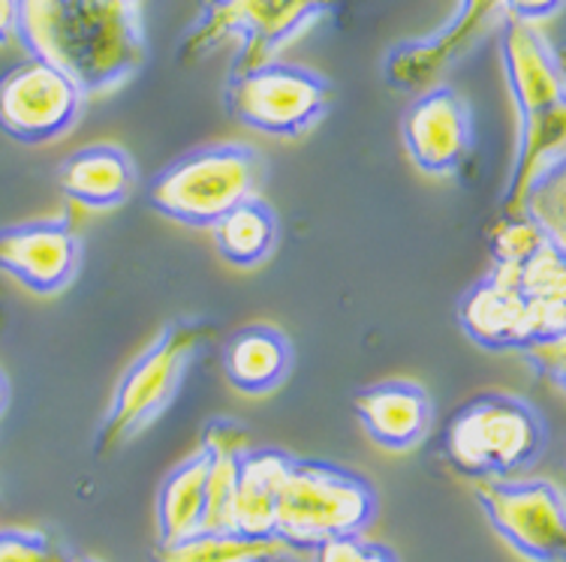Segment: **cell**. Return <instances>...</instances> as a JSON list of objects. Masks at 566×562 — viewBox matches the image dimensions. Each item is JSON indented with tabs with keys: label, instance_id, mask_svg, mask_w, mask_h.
I'll use <instances>...</instances> for the list:
<instances>
[{
	"label": "cell",
	"instance_id": "7a4b0ae2",
	"mask_svg": "<svg viewBox=\"0 0 566 562\" xmlns=\"http://www.w3.org/2000/svg\"><path fill=\"white\" fill-rule=\"evenodd\" d=\"M501 61L518 115V148L501 216H522L536 187L564 169V66L536 24L515 22L510 15H503L501 22Z\"/></svg>",
	"mask_w": 566,
	"mask_h": 562
},
{
	"label": "cell",
	"instance_id": "4316f807",
	"mask_svg": "<svg viewBox=\"0 0 566 562\" xmlns=\"http://www.w3.org/2000/svg\"><path fill=\"white\" fill-rule=\"evenodd\" d=\"M15 22H19V0H0V45L15 40Z\"/></svg>",
	"mask_w": 566,
	"mask_h": 562
},
{
	"label": "cell",
	"instance_id": "44dd1931",
	"mask_svg": "<svg viewBox=\"0 0 566 562\" xmlns=\"http://www.w3.org/2000/svg\"><path fill=\"white\" fill-rule=\"evenodd\" d=\"M286 551L281 541H260L232 530H199L172 544H157L154 562H272Z\"/></svg>",
	"mask_w": 566,
	"mask_h": 562
},
{
	"label": "cell",
	"instance_id": "ba28073f",
	"mask_svg": "<svg viewBox=\"0 0 566 562\" xmlns=\"http://www.w3.org/2000/svg\"><path fill=\"white\" fill-rule=\"evenodd\" d=\"M223 106L241 127L274 139H298L326 118L332 82L311 66L269 61L248 73L229 76Z\"/></svg>",
	"mask_w": 566,
	"mask_h": 562
},
{
	"label": "cell",
	"instance_id": "e0dca14e",
	"mask_svg": "<svg viewBox=\"0 0 566 562\" xmlns=\"http://www.w3.org/2000/svg\"><path fill=\"white\" fill-rule=\"evenodd\" d=\"M293 455L281 448H256L248 445L241 452L239 481L232 497V532L248 539H274V518H277V499H281L283 478L290 469Z\"/></svg>",
	"mask_w": 566,
	"mask_h": 562
},
{
	"label": "cell",
	"instance_id": "4dcf8cb0",
	"mask_svg": "<svg viewBox=\"0 0 566 562\" xmlns=\"http://www.w3.org/2000/svg\"><path fill=\"white\" fill-rule=\"evenodd\" d=\"M70 562H97V560H70Z\"/></svg>",
	"mask_w": 566,
	"mask_h": 562
},
{
	"label": "cell",
	"instance_id": "277c9868",
	"mask_svg": "<svg viewBox=\"0 0 566 562\" xmlns=\"http://www.w3.org/2000/svg\"><path fill=\"white\" fill-rule=\"evenodd\" d=\"M377 509V490L356 469L293 457L277 499L274 539L286 551L311 553L332 539L361 536Z\"/></svg>",
	"mask_w": 566,
	"mask_h": 562
},
{
	"label": "cell",
	"instance_id": "8992f818",
	"mask_svg": "<svg viewBox=\"0 0 566 562\" xmlns=\"http://www.w3.org/2000/svg\"><path fill=\"white\" fill-rule=\"evenodd\" d=\"M211 335L214 331L208 322L175 319L154 337L151 347L133 361L112 394L109 410L94 443L99 457L118 452L120 445H127L133 436L148 431L172 406L187 373L197 364L199 352L211 340Z\"/></svg>",
	"mask_w": 566,
	"mask_h": 562
},
{
	"label": "cell",
	"instance_id": "f546056e",
	"mask_svg": "<svg viewBox=\"0 0 566 562\" xmlns=\"http://www.w3.org/2000/svg\"><path fill=\"white\" fill-rule=\"evenodd\" d=\"M112 3H127V7H136V0H112Z\"/></svg>",
	"mask_w": 566,
	"mask_h": 562
},
{
	"label": "cell",
	"instance_id": "6da1fadb",
	"mask_svg": "<svg viewBox=\"0 0 566 562\" xmlns=\"http://www.w3.org/2000/svg\"><path fill=\"white\" fill-rule=\"evenodd\" d=\"M15 40L85 97L130 82L148 54L139 10L112 0H19Z\"/></svg>",
	"mask_w": 566,
	"mask_h": 562
},
{
	"label": "cell",
	"instance_id": "cb8c5ba5",
	"mask_svg": "<svg viewBox=\"0 0 566 562\" xmlns=\"http://www.w3.org/2000/svg\"><path fill=\"white\" fill-rule=\"evenodd\" d=\"M0 562H70V556L40 530H0Z\"/></svg>",
	"mask_w": 566,
	"mask_h": 562
},
{
	"label": "cell",
	"instance_id": "d6986e66",
	"mask_svg": "<svg viewBox=\"0 0 566 562\" xmlns=\"http://www.w3.org/2000/svg\"><path fill=\"white\" fill-rule=\"evenodd\" d=\"M208 502V452L199 445L166 476L157 497V544H172L202 530Z\"/></svg>",
	"mask_w": 566,
	"mask_h": 562
},
{
	"label": "cell",
	"instance_id": "83f0119b",
	"mask_svg": "<svg viewBox=\"0 0 566 562\" xmlns=\"http://www.w3.org/2000/svg\"><path fill=\"white\" fill-rule=\"evenodd\" d=\"M356 562H398L392 548H386V544H377V541H361V551L359 560Z\"/></svg>",
	"mask_w": 566,
	"mask_h": 562
},
{
	"label": "cell",
	"instance_id": "8fae6325",
	"mask_svg": "<svg viewBox=\"0 0 566 562\" xmlns=\"http://www.w3.org/2000/svg\"><path fill=\"white\" fill-rule=\"evenodd\" d=\"M82 256L73 216H45L0 229V271L36 295L64 293Z\"/></svg>",
	"mask_w": 566,
	"mask_h": 562
},
{
	"label": "cell",
	"instance_id": "2e32d148",
	"mask_svg": "<svg viewBox=\"0 0 566 562\" xmlns=\"http://www.w3.org/2000/svg\"><path fill=\"white\" fill-rule=\"evenodd\" d=\"M57 187L76 205L109 211L130 199L136 187V166L130 153L118 145H87L61 162Z\"/></svg>",
	"mask_w": 566,
	"mask_h": 562
},
{
	"label": "cell",
	"instance_id": "3957f363",
	"mask_svg": "<svg viewBox=\"0 0 566 562\" xmlns=\"http://www.w3.org/2000/svg\"><path fill=\"white\" fill-rule=\"evenodd\" d=\"M548 427L536 406L515 394H473L440 433V452L458 476L470 481L518 478L543 460Z\"/></svg>",
	"mask_w": 566,
	"mask_h": 562
},
{
	"label": "cell",
	"instance_id": "9a60e30c",
	"mask_svg": "<svg viewBox=\"0 0 566 562\" xmlns=\"http://www.w3.org/2000/svg\"><path fill=\"white\" fill-rule=\"evenodd\" d=\"M458 325L470 343L485 352L522 356L527 349V298L515 293L497 274H489L461 295Z\"/></svg>",
	"mask_w": 566,
	"mask_h": 562
},
{
	"label": "cell",
	"instance_id": "484cf974",
	"mask_svg": "<svg viewBox=\"0 0 566 562\" xmlns=\"http://www.w3.org/2000/svg\"><path fill=\"white\" fill-rule=\"evenodd\" d=\"M361 536H347V539H332L326 544L314 548V562H356L361 551Z\"/></svg>",
	"mask_w": 566,
	"mask_h": 562
},
{
	"label": "cell",
	"instance_id": "ac0fdd59",
	"mask_svg": "<svg viewBox=\"0 0 566 562\" xmlns=\"http://www.w3.org/2000/svg\"><path fill=\"white\" fill-rule=\"evenodd\" d=\"M293 349L281 328L274 325H244L232 335L223 352L227 382L241 394L262 397L283 385L290 373Z\"/></svg>",
	"mask_w": 566,
	"mask_h": 562
},
{
	"label": "cell",
	"instance_id": "603a6c76",
	"mask_svg": "<svg viewBox=\"0 0 566 562\" xmlns=\"http://www.w3.org/2000/svg\"><path fill=\"white\" fill-rule=\"evenodd\" d=\"M552 241L564 244L560 235H555L552 229H545L531 214L501 216V226L494 229V235H491V259H494V268H515L524 259H531L534 253H539L545 244H552Z\"/></svg>",
	"mask_w": 566,
	"mask_h": 562
},
{
	"label": "cell",
	"instance_id": "7402d4cb",
	"mask_svg": "<svg viewBox=\"0 0 566 562\" xmlns=\"http://www.w3.org/2000/svg\"><path fill=\"white\" fill-rule=\"evenodd\" d=\"M501 280H506L524 298H545V295H564L566 286V262L564 244L552 241L531 259H524L515 268H494Z\"/></svg>",
	"mask_w": 566,
	"mask_h": 562
},
{
	"label": "cell",
	"instance_id": "7c38bea8",
	"mask_svg": "<svg viewBox=\"0 0 566 562\" xmlns=\"http://www.w3.org/2000/svg\"><path fill=\"white\" fill-rule=\"evenodd\" d=\"M403 148L419 172L455 174L473 151V115L455 87L437 85L407 108Z\"/></svg>",
	"mask_w": 566,
	"mask_h": 562
},
{
	"label": "cell",
	"instance_id": "ffe728a7",
	"mask_svg": "<svg viewBox=\"0 0 566 562\" xmlns=\"http://www.w3.org/2000/svg\"><path fill=\"white\" fill-rule=\"evenodd\" d=\"M208 232L214 238L220 259L235 268H256L272 256L281 226L272 208L253 195L239 208H232L227 216H220Z\"/></svg>",
	"mask_w": 566,
	"mask_h": 562
},
{
	"label": "cell",
	"instance_id": "f1b7e54d",
	"mask_svg": "<svg viewBox=\"0 0 566 562\" xmlns=\"http://www.w3.org/2000/svg\"><path fill=\"white\" fill-rule=\"evenodd\" d=\"M7 397H10V385H7V377L0 370V412L7 410Z\"/></svg>",
	"mask_w": 566,
	"mask_h": 562
},
{
	"label": "cell",
	"instance_id": "5b68a950",
	"mask_svg": "<svg viewBox=\"0 0 566 562\" xmlns=\"http://www.w3.org/2000/svg\"><path fill=\"white\" fill-rule=\"evenodd\" d=\"M338 0H206L175 49L178 64H199L232 40L239 54L229 76L269 64L302 33L332 12Z\"/></svg>",
	"mask_w": 566,
	"mask_h": 562
},
{
	"label": "cell",
	"instance_id": "5bb4252c",
	"mask_svg": "<svg viewBox=\"0 0 566 562\" xmlns=\"http://www.w3.org/2000/svg\"><path fill=\"white\" fill-rule=\"evenodd\" d=\"M353 412L370 443L386 452H410L431 424V397L410 379H382L353 394Z\"/></svg>",
	"mask_w": 566,
	"mask_h": 562
},
{
	"label": "cell",
	"instance_id": "52a82bcc",
	"mask_svg": "<svg viewBox=\"0 0 566 562\" xmlns=\"http://www.w3.org/2000/svg\"><path fill=\"white\" fill-rule=\"evenodd\" d=\"M262 157L251 145L220 141L206 145L154 178L148 199L157 214L190 229H211L220 216L256 195Z\"/></svg>",
	"mask_w": 566,
	"mask_h": 562
},
{
	"label": "cell",
	"instance_id": "9c48e42d",
	"mask_svg": "<svg viewBox=\"0 0 566 562\" xmlns=\"http://www.w3.org/2000/svg\"><path fill=\"white\" fill-rule=\"evenodd\" d=\"M473 497L491 530L527 562H564V494L548 478H497L476 481Z\"/></svg>",
	"mask_w": 566,
	"mask_h": 562
},
{
	"label": "cell",
	"instance_id": "30bf717a",
	"mask_svg": "<svg viewBox=\"0 0 566 562\" xmlns=\"http://www.w3.org/2000/svg\"><path fill=\"white\" fill-rule=\"evenodd\" d=\"M85 94L57 66L28 57L0 76V130L19 145H49L76 127Z\"/></svg>",
	"mask_w": 566,
	"mask_h": 562
},
{
	"label": "cell",
	"instance_id": "4fadbf2b",
	"mask_svg": "<svg viewBox=\"0 0 566 562\" xmlns=\"http://www.w3.org/2000/svg\"><path fill=\"white\" fill-rule=\"evenodd\" d=\"M497 12L503 15V0H458L452 22L443 24L440 31L395 45L386 57L382 76L395 91L428 85L431 78L440 76L449 64H455L458 57L468 52L482 28Z\"/></svg>",
	"mask_w": 566,
	"mask_h": 562
},
{
	"label": "cell",
	"instance_id": "d4e9b609",
	"mask_svg": "<svg viewBox=\"0 0 566 562\" xmlns=\"http://www.w3.org/2000/svg\"><path fill=\"white\" fill-rule=\"evenodd\" d=\"M564 0H503V15H510L515 22L536 24L552 19L560 10Z\"/></svg>",
	"mask_w": 566,
	"mask_h": 562
}]
</instances>
